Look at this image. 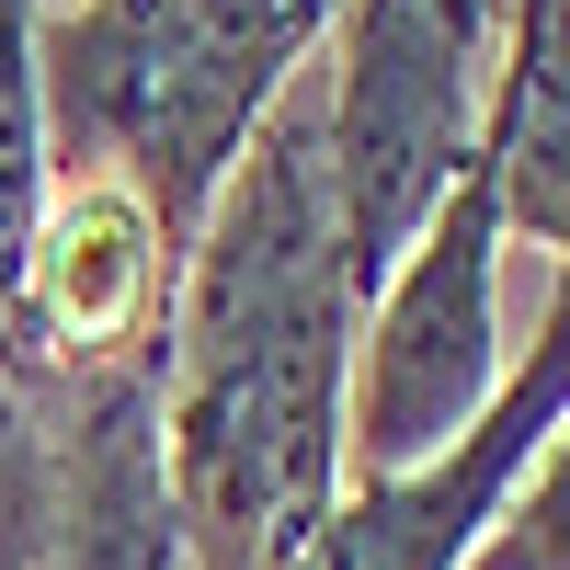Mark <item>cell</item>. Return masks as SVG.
I'll use <instances>...</instances> for the list:
<instances>
[{"label": "cell", "mask_w": 570, "mask_h": 570, "mask_svg": "<svg viewBox=\"0 0 570 570\" xmlns=\"http://www.w3.org/2000/svg\"><path fill=\"white\" fill-rule=\"evenodd\" d=\"M35 559H46V434L23 422L12 354H0V570H35Z\"/></svg>", "instance_id": "obj_11"}, {"label": "cell", "mask_w": 570, "mask_h": 570, "mask_svg": "<svg viewBox=\"0 0 570 570\" xmlns=\"http://www.w3.org/2000/svg\"><path fill=\"white\" fill-rule=\"evenodd\" d=\"M491 58H502V0H343V46L320 69V104H331L343 252L365 297L434 228V206L480 171Z\"/></svg>", "instance_id": "obj_3"}, {"label": "cell", "mask_w": 570, "mask_h": 570, "mask_svg": "<svg viewBox=\"0 0 570 570\" xmlns=\"http://www.w3.org/2000/svg\"><path fill=\"white\" fill-rule=\"evenodd\" d=\"M171 285H183V252L160 240V217L126 183H69L35 228V263H23L0 354H35L58 376L126 365V354L171 343Z\"/></svg>", "instance_id": "obj_7"}, {"label": "cell", "mask_w": 570, "mask_h": 570, "mask_svg": "<svg viewBox=\"0 0 570 570\" xmlns=\"http://www.w3.org/2000/svg\"><path fill=\"white\" fill-rule=\"evenodd\" d=\"M480 171H491L502 228L570 252V0H502Z\"/></svg>", "instance_id": "obj_8"}, {"label": "cell", "mask_w": 570, "mask_h": 570, "mask_svg": "<svg viewBox=\"0 0 570 570\" xmlns=\"http://www.w3.org/2000/svg\"><path fill=\"white\" fill-rule=\"evenodd\" d=\"M343 0H69L35 35L46 149L69 183H126L171 252H195L217 183L240 171Z\"/></svg>", "instance_id": "obj_2"}, {"label": "cell", "mask_w": 570, "mask_h": 570, "mask_svg": "<svg viewBox=\"0 0 570 570\" xmlns=\"http://www.w3.org/2000/svg\"><path fill=\"white\" fill-rule=\"evenodd\" d=\"M160 376H171V343L80 376L69 434H46V559L35 570H195Z\"/></svg>", "instance_id": "obj_6"}, {"label": "cell", "mask_w": 570, "mask_h": 570, "mask_svg": "<svg viewBox=\"0 0 570 570\" xmlns=\"http://www.w3.org/2000/svg\"><path fill=\"white\" fill-rule=\"evenodd\" d=\"M491 252H502V206H491V171H468L434 206V228L376 274L354 331V389H343V480H400L491 411L502 389Z\"/></svg>", "instance_id": "obj_4"}, {"label": "cell", "mask_w": 570, "mask_h": 570, "mask_svg": "<svg viewBox=\"0 0 570 570\" xmlns=\"http://www.w3.org/2000/svg\"><path fill=\"white\" fill-rule=\"evenodd\" d=\"M559 422H570V285L548 297L537 354L491 389V411L400 480H343V502L297 537L285 570H468L513 513V491L537 480V456L559 445Z\"/></svg>", "instance_id": "obj_5"}, {"label": "cell", "mask_w": 570, "mask_h": 570, "mask_svg": "<svg viewBox=\"0 0 570 570\" xmlns=\"http://www.w3.org/2000/svg\"><path fill=\"white\" fill-rule=\"evenodd\" d=\"M365 285L331 195V104L297 69L171 285V491L195 570H285L343 502V389Z\"/></svg>", "instance_id": "obj_1"}, {"label": "cell", "mask_w": 570, "mask_h": 570, "mask_svg": "<svg viewBox=\"0 0 570 570\" xmlns=\"http://www.w3.org/2000/svg\"><path fill=\"white\" fill-rule=\"evenodd\" d=\"M468 570H570V422H559V445L537 456V480L513 491V513L491 525V548Z\"/></svg>", "instance_id": "obj_10"}, {"label": "cell", "mask_w": 570, "mask_h": 570, "mask_svg": "<svg viewBox=\"0 0 570 570\" xmlns=\"http://www.w3.org/2000/svg\"><path fill=\"white\" fill-rule=\"evenodd\" d=\"M58 206V149H46V69H35V0H0V331H12L35 228Z\"/></svg>", "instance_id": "obj_9"}]
</instances>
